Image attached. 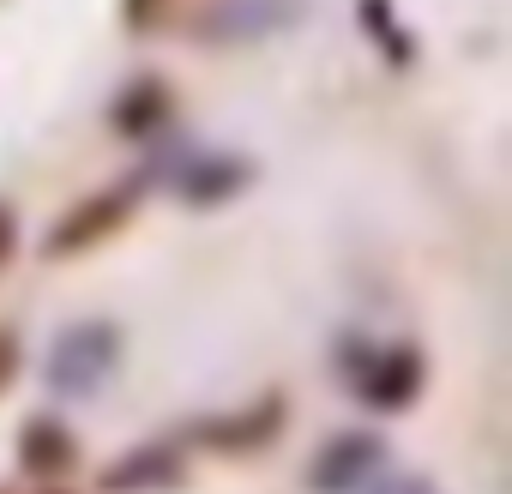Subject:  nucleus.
Wrapping results in <instances>:
<instances>
[{
  "label": "nucleus",
  "mask_w": 512,
  "mask_h": 494,
  "mask_svg": "<svg viewBox=\"0 0 512 494\" xmlns=\"http://www.w3.org/2000/svg\"><path fill=\"white\" fill-rule=\"evenodd\" d=\"M121 362V332L109 320H91V326H67L49 350V386L61 398H91Z\"/></svg>",
  "instance_id": "obj_1"
},
{
  "label": "nucleus",
  "mask_w": 512,
  "mask_h": 494,
  "mask_svg": "<svg viewBox=\"0 0 512 494\" xmlns=\"http://www.w3.org/2000/svg\"><path fill=\"white\" fill-rule=\"evenodd\" d=\"M422 374H428V362H422L416 344H386V350H368L362 362H350V392H356L368 410H386V416H392V410L416 404Z\"/></svg>",
  "instance_id": "obj_2"
},
{
  "label": "nucleus",
  "mask_w": 512,
  "mask_h": 494,
  "mask_svg": "<svg viewBox=\"0 0 512 494\" xmlns=\"http://www.w3.org/2000/svg\"><path fill=\"white\" fill-rule=\"evenodd\" d=\"M380 464H386V440L374 428H344L314 452L308 488L314 494H356V488H368L380 476Z\"/></svg>",
  "instance_id": "obj_3"
},
{
  "label": "nucleus",
  "mask_w": 512,
  "mask_h": 494,
  "mask_svg": "<svg viewBox=\"0 0 512 494\" xmlns=\"http://www.w3.org/2000/svg\"><path fill=\"white\" fill-rule=\"evenodd\" d=\"M139 193H145V181H115V187L91 193L79 211H67V217L55 223V235L43 241V254H49V260H67V254H79V247H97L103 235H115V229L133 217Z\"/></svg>",
  "instance_id": "obj_4"
},
{
  "label": "nucleus",
  "mask_w": 512,
  "mask_h": 494,
  "mask_svg": "<svg viewBox=\"0 0 512 494\" xmlns=\"http://www.w3.org/2000/svg\"><path fill=\"white\" fill-rule=\"evenodd\" d=\"M296 19H302V0H211L193 31L205 43H260L272 31H290Z\"/></svg>",
  "instance_id": "obj_5"
},
{
  "label": "nucleus",
  "mask_w": 512,
  "mask_h": 494,
  "mask_svg": "<svg viewBox=\"0 0 512 494\" xmlns=\"http://www.w3.org/2000/svg\"><path fill=\"white\" fill-rule=\"evenodd\" d=\"M253 181V163L235 151H193L187 163H175V193L187 205H217L229 193H241Z\"/></svg>",
  "instance_id": "obj_6"
},
{
  "label": "nucleus",
  "mask_w": 512,
  "mask_h": 494,
  "mask_svg": "<svg viewBox=\"0 0 512 494\" xmlns=\"http://www.w3.org/2000/svg\"><path fill=\"white\" fill-rule=\"evenodd\" d=\"M175 482H181V446L175 440L133 446L103 470V494H151V488H175Z\"/></svg>",
  "instance_id": "obj_7"
},
{
  "label": "nucleus",
  "mask_w": 512,
  "mask_h": 494,
  "mask_svg": "<svg viewBox=\"0 0 512 494\" xmlns=\"http://www.w3.org/2000/svg\"><path fill=\"white\" fill-rule=\"evenodd\" d=\"M278 422H284V398L266 392V398H253L247 410H235V416H211V422H199L193 440L223 446V452H253V446H266V440L278 434Z\"/></svg>",
  "instance_id": "obj_8"
},
{
  "label": "nucleus",
  "mask_w": 512,
  "mask_h": 494,
  "mask_svg": "<svg viewBox=\"0 0 512 494\" xmlns=\"http://www.w3.org/2000/svg\"><path fill=\"white\" fill-rule=\"evenodd\" d=\"M109 121H115V133H127V139H151V133L169 121V85H163V79H139V85H127V91L115 97Z\"/></svg>",
  "instance_id": "obj_9"
},
{
  "label": "nucleus",
  "mask_w": 512,
  "mask_h": 494,
  "mask_svg": "<svg viewBox=\"0 0 512 494\" xmlns=\"http://www.w3.org/2000/svg\"><path fill=\"white\" fill-rule=\"evenodd\" d=\"M19 458H25L31 476H61V470L73 464V434H67L55 416H37V422H25V434H19Z\"/></svg>",
  "instance_id": "obj_10"
},
{
  "label": "nucleus",
  "mask_w": 512,
  "mask_h": 494,
  "mask_svg": "<svg viewBox=\"0 0 512 494\" xmlns=\"http://www.w3.org/2000/svg\"><path fill=\"white\" fill-rule=\"evenodd\" d=\"M374 494H440L428 476H386V482H374Z\"/></svg>",
  "instance_id": "obj_11"
},
{
  "label": "nucleus",
  "mask_w": 512,
  "mask_h": 494,
  "mask_svg": "<svg viewBox=\"0 0 512 494\" xmlns=\"http://www.w3.org/2000/svg\"><path fill=\"white\" fill-rule=\"evenodd\" d=\"M13 247H19V217H13V205L0 199V266L13 260Z\"/></svg>",
  "instance_id": "obj_12"
},
{
  "label": "nucleus",
  "mask_w": 512,
  "mask_h": 494,
  "mask_svg": "<svg viewBox=\"0 0 512 494\" xmlns=\"http://www.w3.org/2000/svg\"><path fill=\"white\" fill-rule=\"evenodd\" d=\"M13 374H19V338H13V332H0V392L13 386Z\"/></svg>",
  "instance_id": "obj_13"
},
{
  "label": "nucleus",
  "mask_w": 512,
  "mask_h": 494,
  "mask_svg": "<svg viewBox=\"0 0 512 494\" xmlns=\"http://www.w3.org/2000/svg\"><path fill=\"white\" fill-rule=\"evenodd\" d=\"M157 7H163V0H127V19H133V25H145Z\"/></svg>",
  "instance_id": "obj_14"
}]
</instances>
